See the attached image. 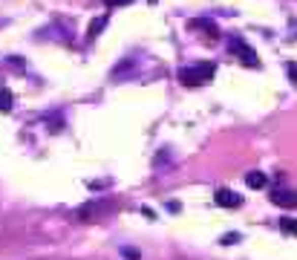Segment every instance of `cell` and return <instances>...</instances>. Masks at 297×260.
I'll list each match as a JSON object with an SVG mask.
<instances>
[{
    "label": "cell",
    "mask_w": 297,
    "mask_h": 260,
    "mask_svg": "<svg viewBox=\"0 0 297 260\" xmlns=\"http://www.w3.org/2000/svg\"><path fill=\"white\" fill-rule=\"evenodd\" d=\"M286 72H288V78H291V84L297 87V64L288 61V64H286Z\"/></svg>",
    "instance_id": "obj_10"
},
{
    "label": "cell",
    "mask_w": 297,
    "mask_h": 260,
    "mask_svg": "<svg viewBox=\"0 0 297 260\" xmlns=\"http://www.w3.org/2000/svg\"><path fill=\"white\" fill-rule=\"evenodd\" d=\"M237 240H240V234H225V237H222V243H225V246H228V243H237Z\"/></svg>",
    "instance_id": "obj_12"
},
{
    "label": "cell",
    "mask_w": 297,
    "mask_h": 260,
    "mask_svg": "<svg viewBox=\"0 0 297 260\" xmlns=\"http://www.w3.org/2000/svg\"><path fill=\"white\" fill-rule=\"evenodd\" d=\"M190 29H205L211 38H219V29H216L211 20H190Z\"/></svg>",
    "instance_id": "obj_7"
},
{
    "label": "cell",
    "mask_w": 297,
    "mask_h": 260,
    "mask_svg": "<svg viewBox=\"0 0 297 260\" xmlns=\"http://www.w3.org/2000/svg\"><path fill=\"white\" fill-rule=\"evenodd\" d=\"M274 203L277 206H286V208H294L297 206V191H274Z\"/></svg>",
    "instance_id": "obj_4"
},
{
    "label": "cell",
    "mask_w": 297,
    "mask_h": 260,
    "mask_svg": "<svg viewBox=\"0 0 297 260\" xmlns=\"http://www.w3.org/2000/svg\"><path fill=\"white\" fill-rule=\"evenodd\" d=\"M104 26H107V15H104V18H98V20H92V23H90V32H87V35H90V38H95V35H98V32H101Z\"/></svg>",
    "instance_id": "obj_8"
},
{
    "label": "cell",
    "mask_w": 297,
    "mask_h": 260,
    "mask_svg": "<svg viewBox=\"0 0 297 260\" xmlns=\"http://www.w3.org/2000/svg\"><path fill=\"white\" fill-rule=\"evenodd\" d=\"M12 104H15V99H12L9 87H3V84H0V113H9Z\"/></svg>",
    "instance_id": "obj_6"
},
{
    "label": "cell",
    "mask_w": 297,
    "mask_h": 260,
    "mask_svg": "<svg viewBox=\"0 0 297 260\" xmlns=\"http://www.w3.org/2000/svg\"><path fill=\"white\" fill-rule=\"evenodd\" d=\"M127 3H133V0H104V6H110V9H116V6H127Z\"/></svg>",
    "instance_id": "obj_11"
},
{
    "label": "cell",
    "mask_w": 297,
    "mask_h": 260,
    "mask_svg": "<svg viewBox=\"0 0 297 260\" xmlns=\"http://www.w3.org/2000/svg\"><path fill=\"white\" fill-rule=\"evenodd\" d=\"M243 203V199L237 197L234 191H228V188H219L216 191V206H222V208H237Z\"/></svg>",
    "instance_id": "obj_3"
},
{
    "label": "cell",
    "mask_w": 297,
    "mask_h": 260,
    "mask_svg": "<svg viewBox=\"0 0 297 260\" xmlns=\"http://www.w3.org/2000/svg\"><path fill=\"white\" fill-rule=\"evenodd\" d=\"M228 46H231V52H237L240 58H243L245 67H260V58H257V52H254L251 46L245 44L243 38H231V44H228Z\"/></svg>",
    "instance_id": "obj_2"
},
{
    "label": "cell",
    "mask_w": 297,
    "mask_h": 260,
    "mask_svg": "<svg viewBox=\"0 0 297 260\" xmlns=\"http://www.w3.org/2000/svg\"><path fill=\"white\" fill-rule=\"evenodd\" d=\"M280 228L288 234H297V220H280Z\"/></svg>",
    "instance_id": "obj_9"
},
{
    "label": "cell",
    "mask_w": 297,
    "mask_h": 260,
    "mask_svg": "<svg viewBox=\"0 0 297 260\" xmlns=\"http://www.w3.org/2000/svg\"><path fill=\"white\" fill-rule=\"evenodd\" d=\"M216 72V64L211 61H199V64H190V67H182L179 70V81L185 87H202L205 81L214 78Z\"/></svg>",
    "instance_id": "obj_1"
},
{
    "label": "cell",
    "mask_w": 297,
    "mask_h": 260,
    "mask_svg": "<svg viewBox=\"0 0 297 260\" xmlns=\"http://www.w3.org/2000/svg\"><path fill=\"white\" fill-rule=\"evenodd\" d=\"M266 174H260V170H251V174H245V185L248 188H266Z\"/></svg>",
    "instance_id": "obj_5"
}]
</instances>
